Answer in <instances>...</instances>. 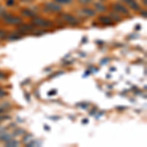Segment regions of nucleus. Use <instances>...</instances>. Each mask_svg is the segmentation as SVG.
Wrapping results in <instances>:
<instances>
[{
    "label": "nucleus",
    "instance_id": "1",
    "mask_svg": "<svg viewBox=\"0 0 147 147\" xmlns=\"http://www.w3.org/2000/svg\"><path fill=\"white\" fill-rule=\"evenodd\" d=\"M4 22L6 24H10V25H20L22 24V19L17 16H13V15H7L4 18Z\"/></svg>",
    "mask_w": 147,
    "mask_h": 147
},
{
    "label": "nucleus",
    "instance_id": "2",
    "mask_svg": "<svg viewBox=\"0 0 147 147\" xmlns=\"http://www.w3.org/2000/svg\"><path fill=\"white\" fill-rule=\"evenodd\" d=\"M61 17L63 18L64 21H66V22L69 23V24H71V25L75 26V25H78V24H79V21H78V19L75 18L72 15H69V14H62V15H61Z\"/></svg>",
    "mask_w": 147,
    "mask_h": 147
},
{
    "label": "nucleus",
    "instance_id": "3",
    "mask_svg": "<svg viewBox=\"0 0 147 147\" xmlns=\"http://www.w3.org/2000/svg\"><path fill=\"white\" fill-rule=\"evenodd\" d=\"M34 24L36 26H39V27H49V26H51L52 24L50 22H48V21L44 20V19H41V18H35L34 19Z\"/></svg>",
    "mask_w": 147,
    "mask_h": 147
},
{
    "label": "nucleus",
    "instance_id": "4",
    "mask_svg": "<svg viewBox=\"0 0 147 147\" xmlns=\"http://www.w3.org/2000/svg\"><path fill=\"white\" fill-rule=\"evenodd\" d=\"M45 9L48 10L49 12H60L62 10L61 6H59L58 4L55 3H47L45 4Z\"/></svg>",
    "mask_w": 147,
    "mask_h": 147
},
{
    "label": "nucleus",
    "instance_id": "5",
    "mask_svg": "<svg viewBox=\"0 0 147 147\" xmlns=\"http://www.w3.org/2000/svg\"><path fill=\"white\" fill-rule=\"evenodd\" d=\"M114 10L117 11L118 13H122V14H125V15H127V13H129V11H127V9L125 8L124 5H121V4H115V5L113 6Z\"/></svg>",
    "mask_w": 147,
    "mask_h": 147
},
{
    "label": "nucleus",
    "instance_id": "6",
    "mask_svg": "<svg viewBox=\"0 0 147 147\" xmlns=\"http://www.w3.org/2000/svg\"><path fill=\"white\" fill-rule=\"evenodd\" d=\"M80 13H82V15H84V16H86V17H92V16L95 15V12L92 10V9H89V8L82 9V10H80Z\"/></svg>",
    "mask_w": 147,
    "mask_h": 147
},
{
    "label": "nucleus",
    "instance_id": "7",
    "mask_svg": "<svg viewBox=\"0 0 147 147\" xmlns=\"http://www.w3.org/2000/svg\"><path fill=\"white\" fill-rule=\"evenodd\" d=\"M125 3L130 7V8L134 9V10H138L139 9V6H138V4L136 3V0H125Z\"/></svg>",
    "mask_w": 147,
    "mask_h": 147
},
{
    "label": "nucleus",
    "instance_id": "8",
    "mask_svg": "<svg viewBox=\"0 0 147 147\" xmlns=\"http://www.w3.org/2000/svg\"><path fill=\"white\" fill-rule=\"evenodd\" d=\"M99 21L102 23V24H104V25H112V19H110V18H108V17H104V16H101V17H99Z\"/></svg>",
    "mask_w": 147,
    "mask_h": 147
},
{
    "label": "nucleus",
    "instance_id": "9",
    "mask_svg": "<svg viewBox=\"0 0 147 147\" xmlns=\"http://www.w3.org/2000/svg\"><path fill=\"white\" fill-rule=\"evenodd\" d=\"M34 30V28L30 25H23L19 28V30L20 32H30V30Z\"/></svg>",
    "mask_w": 147,
    "mask_h": 147
},
{
    "label": "nucleus",
    "instance_id": "10",
    "mask_svg": "<svg viewBox=\"0 0 147 147\" xmlns=\"http://www.w3.org/2000/svg\"><path fill=\"white\" fill-rule=\"evenodd\" d=\"M22 12H23L24 15H27V16H28V17H34V12L28 10V9H24V10H22Z\"/></svg>",
    "mask_w": 147,
    "mask_h": 147
},
{
    "label": "nucleus",
    "instance_id": "11",
    "mask_svg": "<svg viewBox=\"0 0 147 147\" xmlns=\"http://www.w3.org/2000/svg\"><path fill=\"white\" fill-rule=\"evenodd\" d=\"M95 7H96V9L98 11H104V10H106V7L104 6V5H102V4H100V3H96L95 4Z\"/></svg>",
    "mask_w": 147,
    "mask_h": 147
},
{
    "label": "nucleus",
    "instance_id": "12",
    "mask_svg": "<svg viewBox=\"0 0 147 147\" xmlns=\"http://www.w3.org/2000/svg\"><path fill=\"white\" fill-rule=\"evenodd\" d=\"M57 3H62V4H68V3H71L72 0H55Z\"/></svg>",
    "mask_w": 147,
    "mask_h": 147
},
{
    "label": "nucleus",
    "instance_id": "13",
    "mask_svg": "<svg viewBox=\"0 0 147 147\" xmlns=\"http://www.w3.org/2000/svg\"><path fill=\"white\" fill-rule=\"evenodd\" d=\"M91 0H80V3H82V4H86V3H88V2H90Z\"/></svg>",
    "mask_w": 147,
    "mask_h": 147
},
{
    "label": "nucleus",
    "instance_id": "14",
    "mask_svg": "<svg viewBox=\"0 0 147 147\" xmlns=\"http://www.w3.org/2000/svg\"><path fill=\"white\" fill-rule=\"evenodd\" d=\"M7 4H8V5H10V6H12L14 4V0H8V1H7Z\"/></svg>",
    "mask_w": 147,
    "mask_h": 147
},
{
    "label": "nucleus",
    "instance_id": "15",
    "mask_svg": "<svg viewBox=\"0 0 147 147\" xmlns=\"http://www.w3.org/2000/svg\"><path fill=\"white\" fill-rule=\"evenodd\" d=\"M3 35H5V32H2V30H0V36H3Z\"/></svg>",
    "mask_w": 147,
    "mask_h": 147
},
{
    "label": "nucleus",
    "instance_id": "16",
    "mask_svg": "<svg viewBox=\"0 0 147 147\" xmlns=\"http://www.w3.org/2000/svg\"><path fill=\"white\" fill-rule=\"evenodd\" d=\"M15 144H18L17 142H11V143H9V145H15Z\"/></svg>",
    "mask_w": 147,
    "mask_h": 147
},
{
    "label": "nucleus",
    "instance_id": "17",
    "mask_svg": "<svg viewBox=\"0 0 147 147\" xmlns=\"http://www.w3.org/2000/svg\"><path fill=\"white\" fill-rule=\"evenodd\" d=\"M3 78H4V75L1 72H0V79H3Z\"/></svg>",
    "mask_w": 147,
    "mask_h": 147
},
{
    "label": "nucleus",
    "instance_id": "18",
    "mask_svg": "<svg viewBox=\"0 0 147 147\" xmlns=\"http://www.w3.org/2000/svg\"><path fill=\"white\" fill-rule=\"evenodd\" d=\"M3 11H4V10H3V9H2V7H0V14H1Z\"/></svg>",
    "mask_w": 147,
    "mask_h": 147
},
{
    "label": "nucleus",
    "instance_id": "19",
    "mask_svg": "<svg viewBox=\"0 0 147 147\" xmlns=\"http://www.w3.org/2000/svg\"><path fill=\"white\" fill-rule=\"evenodd\" d=\"M22 1H25V2H30V1H32V0H22Z\"/></svg>",
    "mask_w": 147,
    "mask_h": 147
}]
</instances>
